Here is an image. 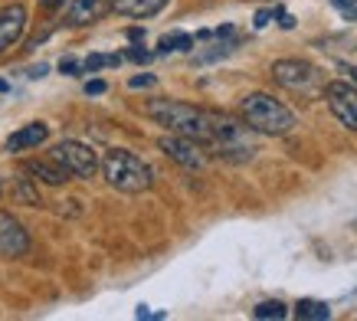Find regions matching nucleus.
Wrapping results in <instances>:
<instances>
[{
  "label": "nucleus",
  "instance_id": "f257e3e1",
  "mask_svg": "<svg viewBox=\"0 0 357 321\" xmlns=\"http://www.w3.org/2000/svg\"><path fill=\"white\" fill-rule=\"evenodd\" d=\"M144 115L154 118L158 125H164L171 135H184V138L197 141L204 148L213 138V118H217V112L187 105V102H174V98H151L144 105Z\"/></svg>",
  "mask_w": 357,
  "mask_h": 321
},
{
  "label": "nucleus",
  "instance_id": "f03ea898",
  "mask_svg": "<svg viewBox=\"0 0 357 321\" xmlns=\"http://www.w3.org/2000/svg\"><path fill=\"white\" fill-rule=\"evenodd\" d=\"M239 115L243 125L256 135H269V138H282L295 128V112L289 105H282L269 92H249L239 102Z\"/></svg>",
  "mask_w": 357,
  "mask_h": 321
},
{
  "label": "nucleus",
  "instance_id": "7ed1b4c3",
  "mask_svg": "<svg viewBox=\"0 0 357 321\" xmlns=\"http://www.w3.org/2000/svg\"><path fill=\"white\" fill-rule=\"evenodd\" d=\"M98 167H102V177L121 193H141L154 184L151 167H148L138 154H131V151H125V148L105 151V158H102Z\"/></svg>",
  "mask_w": 357,
  "mask_h": 321
},
{
  "label": "nucleus",
  "instance_id": "20e7f679",
  "mask_svg": "<svg viewBox=\"0 0 357 321\" xmlns=\"http://www.w3.org/2000/svg\"><path fill=\"white\" fill-rule=\"evenodd\" d=\"M206 148L217 151L220 158L233 160V164H243V160L256 158V141L249 138V128L233 121L229 115H220V112L213 118V138H210Z\"/></svg>",
  "mask_w": 357,
  "mask_h": 321
},
{
  "label": "nucleus",
  "instance_id": "39448f33",
  "mask_svg": "<svg viewBox=\"0 0 357 321\" xmlns=\"http://www.w3.org/2000/svg\"><path fill=\"white\" fill-rule=\"evenodd\" d=\"M50 158L59 167H66L73 177H82V181L96 177V171H98V154L89 144H82V141H59Z\"/></svg>",
  "mask_w": 357,
  "mask_h": 321
},
{
  "label": "nucleus",
  "instance_id": "423d86ee",
  "mask_svg": "<svg viewBox=\"0 0 357 321\" xmlns=\"http://www.w3.org/2000/svg\"><path fill=\"white\" fill-rule=\"evenodd\" d=\"M272 79L295 92H312L318 86V69L305 59H279V63H272Z\"/></svg>",
  "mask_w": 357,
  "mask_h": 321
},
{
  "label": "nucleus",
  "instance_id": "0eeeda50",
  "mask_svg": "<svg viewBox=\"0 0 357 321\" xmlns=\"http://www.w3.org/2000/svg\"><path fill=\"white\" fill-rule=\"evenodd\" d=\"M158 144H161V151L167 154V158L177 160V164L187 167V171H200V167L206 164L204 144H197V141L184 138V135H164Z\"/></svg>",
  "mask_w": 357,
  "mask_h": 321
},
{
  "label": "nucleus",
  "instance_id": "6e6552de",
  "mask_svg": "<svg viewBox=\"0 0 357 321\" xmlns=\"http://www.w3.org/2000/svg\"><path fill=\"white\" fill-rule=\"evenodd\" d=\"M325 98H328V105H331V112L337 115V121L344 128L357 131V89L347 86V82H328Z\"/></svg>",
  "mask_w": 357,
  "mask_h": 321
},
{
  "label": "nucleus",
  "instance_id": "1a4fd4ad",
  "mask_svg": "<svg viewBox=\"0 0 357 321\" xmlns=\"http://www.w3.org/2000/svg\"><path fill=\"white\" fill-rule=\"evenodd\" d=\"M0 253L7 259H20L30 253V233L23 230V223L17 216L0 210Z\"/></svg>",
  "mask_w": 357,
  "mask_h": 321
},
{
  "label": "nucleus",
  "instance_id": "9d476101",
  "mask_svg": "<svg viewBox=\"0 0 357 321\" xmlns=\"http://www.w3.org/2000/svg\"><path fill=\"white\" fill-rule=\"evenodd\" d=\"M23 30H26V7L23 3H7L0 10V56L20 43Z\"/></svg>",
  "mask_w": 357,
  "mask_h": 321
},
{
  "label": "nucleus",
  "instance_id": "9b49d317",
  "mask_svg": "<svg viewBox=\"0 0 357 321\" xmlns=\"http://www.w3.org/2000/svg\"><path fill=\"white\" fill-rule=\"evenodd\" d=\"M112 3H115V0H73V7L66 13V27H73V30L92 27V23H98L112 10Z\"/></svg>",
  "mask_w": 357,
  "mask_h": 321
},
{
  "label": "nucleus",
  "instance_id": "f8f14e48",
  "mask_svg": "<svg viewBox=\"0 0 357 321\" xmlns=\"http://www.w3.org/2000/svg\"><path fill=\"white\" fill-rule=\"evenodd\" d=\"M50 138V128H46L43 121H33V125H23L20 131H13L10 138H7V151H30V148H40L43 141Z\"/></svg>",
  "mask_w": 357,
  "mask_h": 321
},
{
  "label": "nucleus",
  "instance_id": "ddd939ff",
  "mask_svg": "<svg viewBox=\"0 0 357 321\" xmlns=\"http://www.w3.org/2000/svg\"><path fill=\"white\" fill-rule=\"evenodd\" d=\"M171 0H115L112 10H119L121 17H154L161 13Z\"/></svg>",
  "mask_w": 357,
  "mask_h": 321
},
{
  "label": "nucleus",
  "instance_id": "4468645a",
  "mask_svg": "<svg viewBox=\"0 0 357 321\" xmlns=\"http://www.w3.org/2000/svg\"><path fill=\"white\" fill-rule=\"evenodd\" d=\"M26 171H30L33 177H40L43 184H53V187H59V184L69 181V171L59 167L53 158L50 160H30V164H26Z\"/></svg>",
  "mask_w": 357,
  "mask_h": 321
},
{
  "label": "nucleus",
  "instance_id": "2eb2a0df",
  "mask_svg": "<svg viewBox=\"0 0 357 321\" xmlns=\"http://www.w3.org/2000/svg\"><path fill=\"white\" fill-rule=\"evenodd\" d=\"M295 315L305 321H328L331 318V305H328V301H318V299H302L295 305Z\"/></svg>",
  "mask_w": 357,
  "mask_h": 321
},
{
  "label": "nucleus",
  "instance_id": "dca6fc26",
  "mask_svg": "<svg viewBox=\"0 0 357 321\" xmlns=\"http://www.w3.org/2000/svg\"><path fill=\"white\" fill-rule=\"evenodd\" d=\"M194 46V36L190 33H167V36H161V43H158V53H187Z\"/></svg>",
  "mask_w": 357,
  "mask_h": 321
},
{
  "label": "nucleus",
  "instance_id": "f3484780",
  "mask_svg": "<svg viewBox=\"0 0 357 321\" xmlns=\"http://www.w3.org/2000/svg\"><path fill=\"white\" fill-rule=\"evenodd\" d=\"M252 315H256L259 321H269V318L282 321L285 315H289V308H285V305H282L279 299H269V301H259V305L252 308Z\"/></svg>",
  "mask_w": 357,
  "mask_h": 321
},
{
  "label": "nucleus",
  "instance_id": "a211bd4d",
  "mask_svg": "<svg viewBox=\"0 0 357 321\" xmlns=\"http://www.w3.org/2000/svg\"><path fill=\"white\" fill-rule=\"evenodd\" d=\"M121 56H102V53H92L86 56V63H82V73H98V69H105V66H119Z\"/></svg>",
  "mask_w": 357,
  "mask_h": 321
},
{
  "label": "nucleus",
  "instance_id": "6ab92c4d",
  "mask_svg": "<svg viewBox=\"0 0 357 321\" xmlns=\"http://www.w3.org/2000/svg\"><path fill=\"white\" fill-rule=\"evenodd\" d=\"M17 197H20L23 204H30V207L40 204V197H36V191H33V184L26 181V177H17Z\"/></svg>",
  "mask_w": 357,
  "mask_h": 321
},
{
  "label": "nucleus",
  "instance_id": "aec40b11",
  "mask_svg": "<svg viewBox=\"0 0 357 321\" xmlns=\"http://www.w3.org/2000/svg\"><path fill=\"white\" fill-rule=\"evenodd\" d=\"M331 7L344 13V20H357V0H331Z\"/></svg>",
  "mask_w": 357,
  "mask_h": 321
},
{
  "label": "nucleus",
  "instance_id": "412c9836",
  "mask_svg": "<svg viewBox=\"0 0 357 321\" xmlns=\"http://www.w3.org/2000/svg\"><path fill=\"white\" fill-rule=\"evenodd\" d=\"M154 82H158V79H154L151 73H144V75H131V79H128V86H131V89H151Z\"/></svg>",
  "mask_w": 357,
  "mask_h": 321
},
{
  "label": "nucleus",
  "instance_id": "4be33fe9",
  "mask_svg": "<svg viewBox=\"0 0 357 321\" xmlns=\"http://www.w3.org/2000/svg\"><path fill=\"white\" fill-rule=\"evenodd\" d=\"M131 59V63H151V56L154 53H148V50H141V46H131L128 53H125Z\"/></svg>",
  "mask_w": 357,
  "mask_h": 321
},
{
  "label": "nucleus",
  "instance_id": "5701e85b",
  "mask_svg": "<svg viewBox=\"0 0 357 321\" xmlns=\"http://www.w3.org/2000/svg\"><path fill=\"white\" fill-rule=\"evenodd\" d=\"M59 73L63 75H79L82 73V66H79L76 59H63V63H59Z\"/></svg>",
  "mask_w": 357,
  "mask_h": 321
},
{
  "label": "nucleus",
  "instance_id": "b1692460",
  "mask_svg": "<svg viewBox=\"0 0 357 321\" xmlns=\"http://www.w3.org/2000/svg\"><path fill=\"white\" fill-rule=\"evenodd\" d=\"M109 89V82H102V79H92V82H86V92L89 96H102Z\"/></svg>",
  "mask_w": 357,
  "mask_h": 321
},
{
  "label": "nucleus",
  "instance_id": "393cba45",
  "mask_svg": "<svg viewBox=\"0 0 357 321\" xmlns=\"http://www.w3.org/2000/svg\"><path fill=\"white\" fill-rule=\"evenodd\" d=\"M279 27H282V30H292L295 17H292V13H285V10H279Z\"/></svg>",
  "mask_w": 357,
  "mask_h": 321
},
{
  "label": "nucleus",
  "instance_id": "a878e982",
  "mask_svg": "<svg viewBox=\"0 0 357 321\" xmlns=\"http://www.w3.org/2000/svg\"><path fill=\"white\" fill-rule=\"evenodd\" d=\"M63 3H66V0H40V7H43V10H50V13H56Z\"/></svg>",
  "mask_w": 357,
  "mask_h": 321
},
{
  "label": "nucleus",
  "instance_id": "bb28decb",
  "mask_svg": "<svg viewBox=\"0 0 357 321\" xmlns=\"http://www.w3.org/2000/svg\"><path fill=\"white\" fill-rule=\"evenodd\" d=\"M272 20V10H259V13H256V20H252V23H256V27H259V30H262V27H266V23H269Z\"/></svg>",
  "mask_w": 357,
  "mask_h": 321
},
{
  "label": "nucleus",
  "instance_id": "cd10ccee",
  "mask_svg": "<svg viewBox=\"0 0 357 321\" xmlns=\"http://www.w3.org/2000/svg\"><path fill=\"white\" fill-rule=\"evenodd\" d=\"M125 36H128L131 43H138V40H144V30H138V27H131V30L125 33Z\"/></svg>",
  "mask_w": 357,
  "mask_h": 321
},
{
  "label": "nucleus",
  "instance_id": "c85d7f7f",
  "mask_svg": "<svg viewBox=\"0 0 357 321\" xmlns=\"http://www.w3.org/2000/svg\"><path fill=\"white\" fill-rule=\"evenodd\" d=\"M341 69H344V73H347V75H351V79H354V82H357V66H347V63H341Z\"/></svg>",
  "mask_w": 357,
  "mask_h": 321
},
{
  "label": "nucleus",
  "instance_id": "c756f323",
  "mask_svg": "<svg viewBox=\"0 0 357 321\" xmlns=\"http://www.w3.org/2000/svg\"><path fill=\"white\" fill-rule=\"evenodd\" d=\"M33 79H43V75H46V66H33Z\"/></svg>",
  "mask_w": 357,
  "mask_h": 321
},
{
  "label": "nucleus",
  "instance_id": "7c9ffc66",
  "mask_svg": "<svg viewBox=\"0 0 357 321\" xmlns=\"http://www.w3.org/2000/svg\"><path fill=\"white\" fill-rule=\"evenodd\" d=\"M7 89H10V86H7V82H3V79H0V92H7Z\"/></svg>",
  "mask_w": 357,
  "mask_h": 321
}]
</instances>
